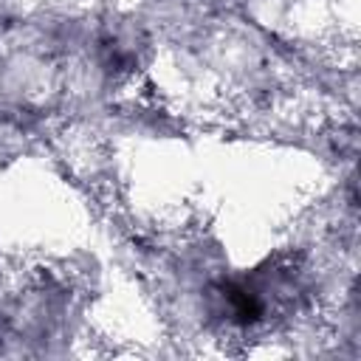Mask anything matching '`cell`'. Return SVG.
Returning <instances> with one entry per match:
<instances>
[{"label": "cell", "instance_id": "6da1fadb", "mask_svg": "<svg viewBox=\"0 0 361 361\" xmlns=\"http://www.w3.org/2000/svg\"><path fill=\"white\" fill-rule=\"evenodd\" d=\"M223 299L228 305V316L237 324H257L265 316V307H268L259 288L251 285V282H243V279L226 282L223 285Z\"/></svg>", "mask_w": 361, "mask_h": 361}]
</instances>
